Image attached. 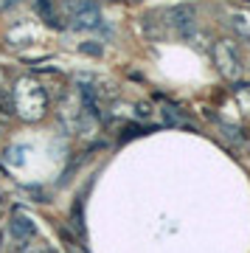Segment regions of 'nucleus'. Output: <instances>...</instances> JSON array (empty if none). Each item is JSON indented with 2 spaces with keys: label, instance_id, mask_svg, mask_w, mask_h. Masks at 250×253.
Listing matches in <instances>:
<instances>
[{
  "label": "nucleus",
  "instance_id": "nucleus-1",
  "mask_svg": "<svg viewBox=\"0 0 250 253\" xmlns=\"http://www.w3.org/2000/svg\"><path fill=\"white\" fill-rule=\"evenodd\" d=\"M11 101H14V113L23 121H40L48 110V90L34 79V76H23L17 84L11 87Z\"/></svg>",
  "mask_w": 250,
  "mask_h": 253
},
{
  "label": "nucleus",
  "instance_id": "nucleus-2",
  "mask_svg": "<svg viewBox=\"0 0 250 253\" xmlns=\"http://www.w3.org/2000/svg\"><path fill=\"white\" fill-rule=\"evenodd\" d=\"M65 14L73 28H101V9L96 0H65Z\"/></svg>",
  "mask_w": 250,
  "mask_h": 253
},
{
  "label": "nucleus",
  "instance_id": "nucleus-3",
  "mask_svg": "<svg viewBox=\"0 0 250 253\" xmlns=\"http://www.w3.org/2000/svg\"><path fill=\"white\" fill-rule=\"evenodd\" d=\"M214 62L216 68H219V73H222L225 79H239L242 73V56L239 51H236V45H233V40H219L214 45Z\"/></svg>",
  "mask_w": 250,
  "mask_h": 253
},
{
  "label": "nucleus",
  "instance_id": "nucleus-4",
  "mask_svg": "<svg viewBox=\"0 0 250 253\" xmlns=\"http://www.w3.org/2000/svg\"><path fill=\"white\" fill-rule=\"evenodd\" d=\"M9 228H11V236H14L17 242H23V245H26L28 239H34V236H37V225H34V219L28 217L26 211H20V208H14V214H11Z\"/></svg>",
  "mask_w": 250,
  "mask_h": 253
},
{
  "label": "nucleus",
  "instance_id": "nucleus-5",
  "mask_svg": "<svg viewBox=\"0 0 250 253\" xmlns=\"http://www.w3.org/2000/svg\"><path fill=\"white\" fill-rule=\"evenodd\" d=\"M228 26L233 28V37H236V40H242V42L250 45V14L248 11H231Z\"/></svg>",
  "mask_w": 250,
  "mask_h": 253
},
{
  "label": "nucleus",
  "instance_id": "nucleus-6",
  "mask_svg": "<svg viewBox=\"0 0 250 253\" xmlns=\"http://www.w3.org/2000/svg\"><path fill=\"white\" fill-rule=\"evenodd\" d=\"M169 17H174L171 23H174L183 34H188V31H191V17H194V9H191V6H177V9L169 11Z\"/></svg>",
  "mask_w": 250,
  "mask_h": 253
},
{
  "label": "nucleus",
  "instance_id": "nucleus-7",
  "mask_svg": "<svg viewBox=\"0 0 250 253\" xmlns=\"http://www.w3.org/2000/svg\"><path fill=\"white\" fill-rule=\"evenodd\" d=\"M233 90H236V101H239V107L250 116V84H239V87H233Z\"/></svg>",
  "mask_w": 250,
  "mask_h": 253
},
{
  "label": "nucleus",
  "instance_id": "nucleus-8",
  "mask_svg": "<svg viewBox=\"0 0 250 253\" xmlns=\"http://www.w3.org/2000/svg\"><path fill=\"white\" fill-rule=\"evenodd\" d=\"M163 118H166V124H183V113L174 104H163Z\"/></svg>",
  "mask_w": 250,
  "mask_h": 253
},
{
  "label": "nucleus",
  "instance_id": "nucleus-9",
  "mask_svg": "<svg viewBox=\"0 0 250 253\" xmlns=\"http://www.w3.org/2000/svg\"><path fill=\"white\" fill-rule=\"evenodd\" d=\"M135 116L143 118V121L152 118V104H149V101H138V104H135Z\"/></svg>",
  "mask_w": 250,
  "mask_h": 253
},
{
  "label": "nucleus",
  "instance_id": "nucleus-10",
  "mask_svg": "<svg viewBox=\"0 0 250 253\" xmlns=\"http://www.w3.org/2000/svg\"><path fill=\"white\" fill-rule=\"evenodd\" d=\"M82 51H84V54H93V56H101V45H96V42H84V45H82Z\"/></svg>",
  "mask_w": 250,
  "mask_h": 253
},
{
  "label": "nucleus",
  "instance_id": "nucleus-11",
  "mask_svg": "<svg viewBox=\"0 0 250 253\" xmlns=\"http://www.w3.org/2000/svg\"><path fill=\"white\" fill-rule=\"evenodd\" d=\"M37 253H59V251H54V248H40Z\"/></svg>",
  "mask_w": 250,
  "mask_h": 253
},
{
  "label": "nucleus",
  "instance_id": "nucleus-12",
  "mask_svg": "<svg viewBox=\"0 0 250 253\" xmlns=\"http://www.w3.org/2000/svg\"><path fill=\"white\" fill-rule=\"evenodd\" d=\"M0 248H3V234H0Z\"/></svg>",
  "mask_w": 250,
  "mask_h": 253
}]
</instances>
